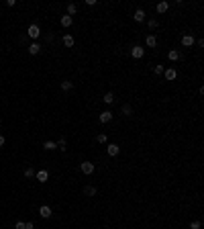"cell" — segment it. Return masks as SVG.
I'll return each mask as SVG.
<instances>
[{
  "instance_id": "6da1fadb",
  "label": "cell",
  "mask_w": 204,
  "mask_h": 229,
  "mask_svg": "<svg viewBox=\"0 0 204 229\" xmlns=\"http://www.w3.org/2000/svg\"><path fill=\"white\" fill-rule=\"evenodd\" d=\"M80 170L86 176H90V174H94V164L92 162H82V164H80Z\"/></svg>"
},
{
  "instance_id": "7a4b0ae2",
  "label": "cell",
  "mask_w": 204,
  "mask_h": 229,
  "mask_svg": "<svg viewBox=\"0 0 204 229\" xmlns=\"http://www.w3.org/2000/svg\"><path fill=\"white\" fill-rule=\"evenodd\" d=\"M131 55H133V57H135V59H141L143 55H145V49H143L141 45H135V47L131 49Z\"/></svg>"
},
{
  "instance_id": "3957f363",
  "label": "cell",
  "mask_w": 204,
  "mask_h": 229,
  "mask_svg": "<svg viewBox=\"0 0 204 229\" xmlns=\"http://www.w3.org/2000/svg\"><path fill=\"white\" fill-rule=\"evenodd\" d=\"M118 151H121V147H118L117 143H108V145H106V153H108L110 158L118 156Z\"/></svg>"
},
{
  "instance_id": "277c9868",
  "label": "cell",
  "mask_w": 204,
  "mask_h": 229,
  "mask_svg": "<svg viewBox=\"0 0 204 229\" xmlns=\"http://www.w3.org/2000/svg\"><path fill=\"white\" fill-rule=\"evenodd\" d=\"M39 215H41V217H43V219H49V217L53 215V211H51V207L43 205V207H39Z\"/></svg>"
},
{
  "instance_id": "5b68a950",
  "label": "cell",
  "mask_w": 204,
  "mask_h": 229,
  "mask_svg": "<svg viewBox=\"0 0 204 229\" xmlns=\"http://www.w3.org/2000/svg\"><path fill=\"white\" fill-rule=\"evenodd\" d=\"M35 178H37L39 182H47L49 180V172L47 170H39L37 174H35Z\"/></svg>"
},
{
  "instance_id": "8992f818",
  "label": "cell",
  "mask_w": 204,
  "mask_h": 229,
  "mask_svg": "<svg viewBox=\"0 0 204 229\" xmlns=\"http://www.w3.org/2000/svg\"><path fill=\"white\" fill-rule=\"evenodd\" d=\"M39 35H41L39 27H37V25H31V27H29V37H31V39H37Z\"/></svg>"
},
{
  "instance_id": "52a82bcc",
  "label": "cell",
  "mask_w": 204,
  "mask_h": 229,
  "mask_svg": "<svg viewBox=\"0 0 204 229\" xmlns=\"http://www.w3.org/2000/svg\"><path fill=\"white\" fill-rule=\"evenodd\" d=\"M182 45H184V47H192V45H194V37H192V35H184V37H182Z\"/></svg>"
},
{
  "instance_id": "ba28073f",
  "label": "cell",
  "mask_w": 204,
  "mask_h": 229,
  "mask_svg": "<svg viewBox=\"0 0 204 229\" xmlns=\"http://www.w3.org/2000/svg\"><path fill=\"white\" fill-rule=\"evenodd\" d=\"M98 119H100V123H108V121L112 119V112H110V111H102Z\"/></svg>"
},
{
  "instance_id": "9c48e42d",
  "label": "cell",
  "mask_w": 204,
  "mask_h": 229,
  "mask_svg": "<svg viewBox=\"0 0 204 229\" xmlns=\"http://www.w3.org/2000/svg\"><path fill=\"white\" fill-rule=\"evenodd\" d=\"M133 19L137 21V23H143V21H145V10H135V15H133Z\"/></svg>"
},
{
  "instance_id": "30bf717a",
  "label": "cell",
  "mask_w": 204,
  "mask_h": 229,
  "mask_svg": "<svg viewBox=\"0 0 204 229\" xmlns=\"http://www.w3.org/2000/svg\"><path fill=\"white\" fill-rule=\"evenodd\" d=\"M165 80H170V82H171V80H175V76H178V72H175V70L174 68H170V70H165Z\"/></svg>"
},
{
  "instance_id": "8fae6325",
  "label": "cell",
  "mask_w": 204,
  "mask_h": 229,
  "mask_svg": "<svg viewBox=\"0 0 204 229\" xmlns=\"http://www.w3.org/2000/svg\"><path fill=\"white\" fill-rule=\"evenodd\" d=\"M167 57H170L171 62H178V59H180V51H178V49H170V51H167Z\"/></svg>"
},
{
  "instance_id": "7c38bea8",
  "label": "cell",
  "mask_w": 204,
  "mask_h": 229,
  "mask_svg": "<svg viewBox=\"0 0 204 229\" xmlns=\"http://www.w3.org/2000/svg\"><path fill=\"white\" fill-rule=\"evenodd\" d=\"M145 43H147V47H157V37L155 35H149L145 39Z\"/></svg>"
},
{
  "instance_id": "4fadbf2b",
  "label": "cell",
  "mask_w": 204,
  "mask_h": 229,
  "mask_svg": "<svg viewBox=\"0 0 204 229\" xmlns=\"http://www.w3.org/2000/svg\"><path fill=\"white\" fill-rule=\"evenodd\" d=\"M167 8H170V4L167 2H159V4L155 6V10L159 12V15H163V12H167Z\"/></svg>"
},
{
  "instance_id": "5bb4252c",
  "label": "cell",
  "mask_w": 204,
  "mask_h": 229,
  "mask_svg": "<svg viewBox=\"0 0 204 229\" xmlns=\"http://www.w3.org/2000/svg\"><path fill=\"white\" fill-rule=\"evenodd\" d=\"M39 51H41V45H39V43H31V45H29V53H31V55H37Z\"/></svg>"
},
{
  "instance_id": "9a60e30c",
  "label": "cell",
  "mask_w": 204,
  "mask_h": 229,
  "mask_svg": "<svg viewBox=\"0 0 204 229\" xmlns=\"http://www.w3.org/2000/svg\"><path fill=\"white\" fill-rule=\"evenodd\" d=\"M72 23H73L72 16H68V15H63V16H61V27H72Z\"/></svg>"
},
{
  "instance_id": "2e32d148",
  "label": "cell",
  "mask_w": 204,
  "mask_h": 229,
  "mask_svg": "<svg viewBox=\"0 0 204 229\" xmlns=\"http://www.w3.org/2000/svg\"><path fill=\"white\" fill-rule=\"evenodd\" d=\"M63 45H65V47H73V37L72 35H65V37H63Z\"/></svg>"
},
{
  "instance_id": "e0dca14e",
  "label": "cell",
  "mask_w": 204,
  "mask_h": 229,
  "mask_svg": "<svg viewBox=\"0 0 204 229\" xmlns=\"http://www.w3.org/2000/svg\"><path fill=\"white\" fill-rule=\"evenodd\" d=\"M102 100H104V103H106V104H112V103H114V94H112V92H106V94H104V98H102Z\"/></svg>"
},
{
  "instance_id": "ac0fdd59",
  "label": "cell",
  "mask_w": 204,
  "mask_h": 229,
  "mask_svg": "<svg viewBox=\"0 0 204 229\" xmlns=\"http://www.w3.org/2000/svg\"><path fill=\"white\" fill-rule=\"evenodd\" d=\"M76 12H78V6H76V4H68V16H73Z\"/></svg>"
},
{
  "instance_id": "d6986e66",
  "label": "cell",
  "mask_w": 204,
  "mask_h": 229,
  "mask_svg": "<svg viewBox=\"0 0 204 229\" xmlns=\"http://www.w3.org/2000/svg\"><path fill=\"white\" fill-rule=\"evenodd\" d=\"M72 88H73V84L69 82V80H63L61 82V90H72Z\"/></svg>"
},
{
  "instance_id": "ffe728a7",
  "label": "cell",
  "mask_w": 204,
  "mask_h": 229,
  "mask_svg": "<svg viewBox=\"0 0 204 229\" xmlns=\"http://www.w3.org/2000/svg\"><path fill=\"white\" fill-rule=\"evenodd\" d=\"M84 192H86L88 196H94V195H96V188H94V186H86V188H84Z\"/></svg>"
},
{
  "instance_id": "44dd1931",
  "label": "cell",
  "mask_w": 204,
  "mask_h": 229,
  "mask_svg": "<svg viewBox=\"0 0 204 229\" xmlns=\"http://www.w3.org/2000/svg\"><path fill=\"white\" fill-rule=\"evenodd\" d=\"M45 149H49V151L57 149V143H55V141H45Z\"/></svg>"
},
{
  "instance_id": "7402d4cb",
  "label": "cell",
  "mask_w": 204,
  "mask_h": 229,
  "mask_svg": "<svg viewBox=\"0 0 204 229\" xmlns=\"http://www.w3.org/2000/svg\"><path fill=\"white\" fill-rule=\"evenodd\" d=\"M122 112H125L126 117H129V115H133V108L129 107V104H122Z\"/></svg>"
},
{
  "instance_id": "603a6c76",
  "label": "cell",
  "mask_w": 204,
  "mask_h": 229,
  "mask_svg": "<svg viewBox=\"0 0 204 229\" xmlns=\"http://www.w3.org/2000/svg\"><path fill=\"white\" fill-rule=\"evenodd\" d=\"M96 141L98 143H106V135H104V133H98V135H96Z\"/></svg>"
},
{
  "instance_id": "cb8c5ba5",
  "label": "cell",
  "mask_w": 204,
  "mask_h": 229,
  "mask_svg": "<svg viewBox=\"0 0 204 229\" xmlns=\"http://www.w3.org/2000/svg\"><path fill=\"white\" fill-rule=\"evenodd\" d=\"M35 174H37V172H35L33 168H27V170H24V176H27V178H33Z\"/></svg>"
},
{
  "instance_id": "d4e9b609",
  "label": "cell",
  "mask_w": 204,
  "mask_h": 229,
  "mask_svg": "<svg viewBox=\"0 0 204 229\" xmlns=\"http://www.w3.org/2000/svg\"><path fill=\"white\" fill-rule=\"evenodd\" d=\"M153 72H155L157 76H159V74H163V72H165V68H163V66L159 63V66H155V68H153Z\"/></svg>"
},
{
  "instance_id": "484cf974",
  "label": "cell",
  "mask_w": 204,
  "mask_h": 229,
  "mask_svg": "<svg viewBox=\"0 0 204 229\" xmlns=\"http://www.w3.org/2000/svg\"><path fill=\"white\" fill-rule=\"evenodd\" d=\"M15 229H27V223H24V221H16V223H15Z\"/></svg>"
},
{
  "instance_id": "4316f807",
  "label": "cell",
  "mask_w": 204,
  "mask_h": 229,
  "mask_svg": "<svg viewBox=\"0 0 204 229\" xmlns=\"http://www.w3.org/2000/svg\"><path fill=\"white\" fill-rule=\"evenodd\" d=\"M57 147H59L61 151H65V149H68V147H65V139H59V141H57Z\"/></svg>"
},
{
  "instance_id": "83f0119b",
  "label": "cell",
  "mask_w": 204,
  "mask_h": 229,
  "mask_svg": "<svg viewBox=\"0 0 204 229\" xmlns=\"http://www.w3.org/2000/svg\"><path fill=\"white\" fill-rule=\"evenodd\" d=\"M147 25H149V29H155V27H157V21H155V19H151Z\"/></svg>"
},
{
  "instance_id": "f1b7e54d",
  "label": "cell",
  "mask_w": 204,
  "mask_h": 229,
  "mask_svg": "<svg viewBox=\"0 0 204 229\" xmlns=\"http://www.w3.org/2000/svg\"><path fill=\"white\" fill-rule=\"evenodd\" d=\"M190 229H200V221H194V223H190Z\"/></svg>"
},
{
  "instance_id": "f546056e",
  "label": "cell",
  "mask_w": 204,
  "mask_h": 229,
  "mask_svg": "<svg viewBox=\"0 0 204 229\" xmlns=\"http://www.w3.org/2000/svg\"><path fill=\"white\" fill-rule=\"evenodd\" d=\"M27 229H35V223H33V221H29V223H27Z\"/></svg>"
},
{
  "instance_id": "4dcf8cb0",
  "label": "cell",
  "mask_w": 204,
  "mask_h": 229,
  "mask_svg": "<svg viewBox=\"0 0 204 229\" xmlns=\"http://www.w3.org/2000/svg\"><path fill=\"white\" fill-rule=\"evenodd\" d=\"M4 143H6V139H4V135H0V147L4 145Z\"/></svg>"
}]
</instances>
